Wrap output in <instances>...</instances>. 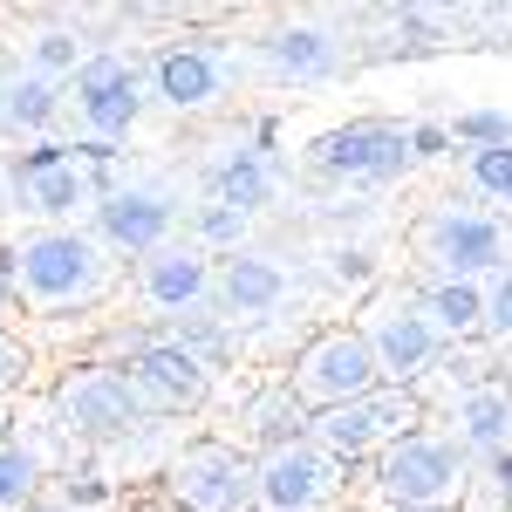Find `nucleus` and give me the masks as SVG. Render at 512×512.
I'll return each instance as SVG.
<instances>
[{
  "label": "nucleus",
  "mask_w": 512,
  "mask_h": 512,
  "mask_svg": "<svg viewBox=\"0 0 512 512\" xmlns=\"http://www.w3.org/2000/svg\"><path fill=\"white\" fill-rule=\"evenodd\" d=\"M7 280L35 315H76L110 294V246L76 226H48L7 253Z\"/></svg>",
  "instance_id": "nucleus-1"
},
{
  "label": "nucleus",
  "mask_w": 512,
  "mask_h": 512,
  "mask_svg": "<svg viewBox=\"0 0 512 512\" xmlns=\"http://www.w3.org/2000/svg\"><path fill=\"white\" fill-rule=\"evenodd\" d=\"M472 492V451L451 431H410L376 458V499L390 512H451Z\"/></svg>",
  "instance_id": "nucleus-2"
},
{
  "label": "nucleus",
  "mask_w": 512,
  "mask_h": 512,
  "mask_svg": "<svg viewBox=\"0 0 512 512\" xmlns=\"http://www.w3.org/2000/svg\"><path fill=\"white\" fill-rule=\"evenodd\" d=\"M362 342L376 355L383 383H396V390L417 383V376H431L437 355H444V335H437V321L424 315L417 294H376L362 308Z\"/></svg>",
  "instance_id": "nucleus-3"
},
{
  "label": "nucleus",
  "mask_w": 512,
  "mask_h": 512,
  "mask_svg": "<svg viewBox=\"0 0 512 512\" xmlns=\"http://www.w3.org/2000/svg\"><path fill=\"white\" fill-rule=\"evenodd\" d=\"M417 396L410 390H396V383H383V390H369V396H355V403H335V410H315L308 417V431H315L321 451H335L342 465L349 458H369V451H390L396 437H410L417 431Z\"/></svg>",
  "instance_id": "nucleus-4"
},
{
  "label": "nucleus",
  "mask_w": 512,
  "mask_h": 512,
  "mask_svg": "<svg viewBox=\"0 0 512 512\" xmlns=\"http://www.w3.org/2000/svg\"><path fill=\"white\" fill-rule=\"evenodd\" d=\"M287 390L301 396V410H335V403L383 390V369H376V355L362 342V328H328V335H315L294 355V383Z\"/></svg>",
  "instance_id": "nucleus-5"
},
{
  "label": "nucleus",
  "mask_w": 512,
  "mask_h": 512,
  "mask_svg": "<svg viewBox=\"0 0 512 512\" xmlns=\"http://www.w3.org/2000/svg\"><path fill=\"white\" fill-rule=\"evenodd\" d=\"M171 499L185 512H260V465L219 437L185 444L171 458Z\"/></svg>",
  "instance_id": "nucleus-6"
},
{
  "label": "nucleus",
  "mask_w": 512,
  "mask_h": 512,
  "mask_svg": "<svg viewBox=\"0 0 512 512\" xmlns=\"http://www.w3.org/2000/svg\"><path fill=\"white\" fill-rule=\"evenodd\" d=\"M417 253L437 267V280H485L506 267V226L472 205H437L417 226Z\"/></svg>",
  "instance_id": "nucleus-7"
},
{
  "label": "nucleus",
  "mask_w": 512,
  "mask_h": 512,
  "mask_svg": "<svg viewBox=\"0 0 512 512\" xmlns=\"http://www.w3.org/2000/svg\"><path fill=\"white\" fill-rule=\"evenodd\" d=\"M55 417L76 437H123L130 424H144V396L137 383L110 369V362H82L55 383Z\"/></svg>",
  "instance_id": "nucleus-8"
},
{
  "label": "nucleus",
  "mask_w": 512,
  "mask_h": 512,
  "mask_svg": "<svg viewBox=\"0 0 512 512\" xmlns=\"http://www.w3.org/2000/svg\"><path fill=\"white\" fill-rule=\"evenodd\" d=\"M342 492V458L321 444H267L260 458V512H328Z\"/></svg>",
  "instance_id": "nucleus-9"
},
{
  "label": "nucleus",
  "mask_w": 512,
  "mask_h": 512,
  "mask_svg": "<svg viewBox=\"0 0 512 512\" xmlns=\"http://www.w3.org/2000/svg\"><path fill=\"white\" fill-rule=\"evenodd\" d=\"M410 164V137L396 123H342L315 144V171L342 178V185H396Z\"/></svg>",
  "instance_id": "nucleus-10"
},
{
  "label": "nucleus",
  "mask_w": 512,
  "mask_h": 512,
  "mask_svg": "<svg viewBox=\"0 0 512 512\" xmlns=\"http://www.w3.org/2000/svg\"><path fill=\"white\" fill-rule=\"evenodd\" d=\"M171 219H178V198L158 192V185H117V192L96 205V239L103 246H117V253H158L171 246Z\"/></svg>",
  "instance_id": "nucleus-11"
},
{
  "label": "nucleus",
  "mask_w": 512,
  "mask_h": 512,
  "mask_svg": "<svg viewBox=\"0 0 512 512\" xmlns=\"http://www.w3.org/2000/svg\"><path fill=\"white\" fill-rule=\"evenodd\" d=\"M76 110L96 130V144H117L137 123V69L123 55H89L76 69Z\"/></svg>",
  "instance_id": "nucleus-12"
},
{
  "label": "nucleus",
  "mask_w": 512,
  "mask_h": 512,
  "mask_svg": "<svg viewBox=\"0 0 512 512\" xmlns=\"http://www.w3.org/2000/svg\"><path fill=\"white\" fill-rule=\"evenodd\" d=\"M130 383L144 396V410H198L212 390V362L192 355L185 342H158L130 362Z\"/></svg>",
  "instance_id": "nucleus-13"
},
{
  "label": "nucleus",
  "mask_w": 512,
  "mask_h": 512,
  "mask_svg": "<svg viewBox=\"0 0 512 512\" xmlns=\"http://www.w3.org/2000/svg\"><path fill=\"white\" fill-rule=\"evenodd\" d=\"M212 287H219V274H212V260H205L198 246H158V253L137 267V294H144L158 315H192Z\"/></svg>",
  "instance_id": "nucleus-14"
},
{
  "label": "nucleus",
  "mask_w": 512,
  "mask_h": 512,
  "mask_svg": "<svg viewBox=\"0 0 512 512\" xmlns=\"http://www.w3.org/2000/svg\"><path fill=\"white\" fill-rule=\"evenodd\" d=\"M219 308L226 321H260L274 315L280 301H287V267H280V253H260V246H239L233 260L219 267Z\"/></svg>",
  "instance_id": "nucleus-15"
},
{
  "label": "nucleus",
  "mask_w": 512,
  "mask_h": 512,
  "mask_svg": "<svg viewBox=\"0 0 512 512\" xmlns=\"http://www.w3.org/2000/svg\"><path fill=\"white\" fill-rule=\"evenodd\" d=\"M451 437L472 458H506L512 451V390L506 383H472L451 396Z\"/></svg>",
  "instance_id": "nucleus-16"
},
{
  "label": "nucleus",
  "mask_w": 512,
  "mask_h": 512,
  "mask_svg": "<svg viewBox=\"0 0 512 512\" xmlns=\"http://www.w3.org/2000/svg\"><path fill=\"white\" fill-rule=\"evenodd\" d=\"M158 89H164V103H171V110H205V103H219V96H226V69H219V55H212V48L185 41V48L158 55Z\"/></svg>",
  "instance_id": "nucleus-17"
},
{
  "label": "nucleus",
  "mask_w": 512,
  "mask_h": 512,
  "mask_svg": "<svg viewBox=\"0 0 512 512\" xmlns=\"http://www.w3.org/2000/svg\"><path fill=\"white\" fill-rule=\"evenodd\" d=\"M267 69L274 76H294V82H321L342 69V41L328 35L321 21H294V28H280L267 41Z\"/></svg>",
  "instance_id": "nucleus-18"
},
{
  "label": "nucleus",
  "mask_w": 512,
  "mask_h": 512,
  "mask_svg": "<svg viewBox=\"0 0 512 512\" xmlns=\"http://www.w3.org/2000/svg\"><path fill=\"white\" fill-rule=\"evenodd\" d=\"M424 315L437 321L444 342L485 335V280H437L431 294H424Z\"/></svg>",
  "instance_id": "nucleus-19"
},
{
  "label": "nucleus",
  "mask_w": 512,
  "mask_h": 512,
  "mask_svg": "<svg viewBox=\"0 0 512 512\" xmlns=\"http://www.w3.org/2000/svg\"><path fill=\"white\" fill-rule=\"evenodd\" d=\"M212 198H219V205H239L246 219H253L260 205H274V171H267V158H260V151H233V158L212 171Z\"/></svg>",
  "instance_id": "nucleus-20"
},
{
  "label": "nucleus",
  "mask_w": 512,
  "mask_h": 512,
  "mask_svg": "<svg viewBox=\"0 0 512 512\" xmlns=\"http://www.w3.org/2000/svg\"><path fill=\"white\" fill-rule=\"evenodd\" d=\"M28 198H35V212H48V219H69L82 198H89V171H82L76 158L48 164L41 178H28Z\"/></svg>",
  "instance_id": "nucleus-21"
},
{
  "label": "nucleus",
  "mask_w": 512,
  "mask_h": 512,
  "mask_svg": "<svg viewBox=\"0 0 512 512\" xmlns=\"http://www.w3.org/2000/svg\"><path fill=\"white\" fill-rule=\"evenodd\" d=\"M55 103H62V96H55L48 76H21V82L0 89V123H7V130H41V123L55 117Z\"/></svg>",
  "instance_id": "nucleus-22"
},
{
  "label": "nucleus",
  "mask_w": 512,
  "mask_h": 512,
  "mask_svg": "<svg viewBox=\"0 0 512 512\" xmlns=\"http://www.w3.org/2000/svg\"><path fill=\"white\" fill-rule=\"evenodd\" d=\"M246 233H253V219H246L239 205L205 198V205L192 212V246H198V253H239V246H246Z\"/></svg>",
  "instance_id": "nucleus-23"
},
{
  "label": "nucleus",
  "mask_w": 512,
  "mask_h": 512,
  "mask_svg": "<svg viewBox=\"0 0 512 512\" xmlns=\"http://www.w3.org/2000/svg\"><path fill=\"white\" fill-rule=\"evenodd\" d=\"M41 492V451L0 437V512H28Z\"/></svg>",
  "instance_id": "nucleus-24"
},
{
  "label": "nucleus",
  "mask_w": 512,
  "mask_h": 512,
  "mask_svg": "<svg viewBox=\"0 0 512 512\" xmlns=\"http://www.w3.org/2000/svg\"><path fill=\"white\" fill-rule=\"evenodd\" d=\"M246 424H253L260 437H274V444H294V437L308 431V410H301L294 390H267V396L246 403Z\"/></svg>",
  "instance_id": "nucleus-25"
},
{
  "label": "nucleus",
  "mask_w": 512,
  "mask_h": 512,
  "mask_svg": "<svg viewBox=\"0 0 512 512\" xmlns=\"http://www.w3.org/2000/svg\"><path fill=\"white\" fill-rule=\"evenodd\" d=\"M472 185L485 198H492V205H512V144H485V151H472Z\"/></svg>",
  "instance_id": "nucleus-26"
},
{
  "label": "nucleus",
  "mask_w": 512,
  "mask_h": 512,
  "mask_svg": "<svg viewBox=\"0 0 512 512\" xmlns=\"http://www.w3.org/2000/svg\"><path fill=\"white\" fill-rule=\"evenodd\" d=\"M82 62H89V55H82V41L76 35H62V28H48V35H35V76H76Z\"/></svg>",
  "instance_id": "nucleus-27"
},
{
  "label": "nucleus",
  "mask_w": 512,
  "mask_h": 512,
  "mask_svg": "<svg viewBox=\"0 0 512 512\" xmlns=\"http://www.w3.org/2000/svg\"><path fill=\"white\" fill-rule=\"evenodd\" d=\"M328 280L349 287V294H362V287L376 280V253H369V246H335V253H328Z\"/></svg>",
  "instance_id": "nucleus-28"
},
{
  "label": "nucleus",
  "mask_w": 512,
  "mask_h": 512,
  "mask_svg": "<svg viewBox=\"0 0 512 512\" xmlns=\"http://www.w3.org/2000/svg\"><path fill=\"white\" fill-rule=\"evenodd\" d=\"M451 137L472 144V151H485V144H512V117H499V110H472V117H458Z\"/></svg>",
  "instance_id": "nucleus-29"
},
{
  "label": "nucleus",
  "mask_w": 512,
  "mask_h": 512,
  "mask_svg": "<svg viewBox=\"0 0 512 512\" xmlns=\"http://www.w3.org/2000/svg\"><path fill=\"white\" fill-rule=\"evenodd\" d=\"M485 335L512 342V274H499L492 287H485Z\"/></svg>",
  "instance_id": "nucleus-30"
},
{
  "label": "nucleus",
  "mask_w": 512,
  "mask_h": 512,
  "mask_svg": "<svg viewBox=\"0 0 512 512\" xmlns=\"http://www.w3.org/2000/svg\"><path fill=\"white\" fill-rule=\"evenodd\" d=\"M103 499H110V485H103L96 472H76L69 485H62V512H96Z\"/></svg>",
  "instance_id": "nucleus-31"
},
{
  "label": "nucleus",
  "mask_w": 512,
  "mask_h": 512,
  "mask_svg": "<svg viewBox=\"0 0 512 512\" xmlns=\"http://www.w3.org/2000/svg\"><path fill=\"white\" fill-rule=\"evenodd\" d=\"M444 144H451V130H444V123H424V130H410V158H444Z\"/></svg>",
  "instance_id": "nucleus-32"
},
{
  "label": "nucleus",
  "mask_w": 512,
  "mask_h": 512,
  "mask_svg": "<svg viewBox=\"0 0 512 512\" xmlns=\"http://www.w3.org/2000/svg\"><path fill=\"white\" fill-rule=\"evenodd\" d=\"M21 369H28L21 342H14V335H0V390H7V383H21Z\"/></svg>",
  "instance_id": "nucleus-33"
},
{
  "label": "nucleus",
  "mask_w": 512,
  "mask_h": 512,
  "mask_svg": "<svg viewBox=\"0 0 512 512\" xmlns=\"http://www.w3.org/2000/svg\"><path fill=\"white\" fill-rule=\"evenodd\" d=\"M7 294H14V280H7V267H0V308H7Z\"/></svg>",
  "instance_id": "nucleus-34"
},
{
  "label": "nucleus",
  "mask_w": 512,
  "mask_h": 512,
  "mask_svg": "<svg viewBox=\"0 0 512 512\" xmlns=\"http://www.w3.org/2000/svg\"><path fill=\"white\" fill-rule=\"evenodd\" d=\"M28 512H62V506H28Z\"/></svg>",
  "instance_id": "nucleus-35"
},
{
  "label": "nucleus",
  "mask_w": 512,
  "mask_h": 512,
  "mask_svg": "<svg viewBox=\"0 0 512 512\" xmlns=\"http://www.w3.org/2000/svg\"><path fill=\"white\" fill-rule=\"evenodd\" d=\"M0 424H7V410H0Z\"/></svg>",
  "instance_id": "nucleus-36"
}]
</instances>
